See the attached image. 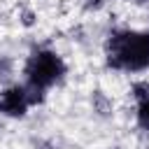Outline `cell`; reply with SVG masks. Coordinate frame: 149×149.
Listing matches in <instances>:
<instances>
[{
	"label": "cell",
	"instance_id": "cell-5",
	"mask_svg": "<svg viewBox=\"0 0 149 149\" xmlns=\"http://www.w3.org/2000/svg\"><path fill=\"white\" fill-rule=\"evenodd\" d=\"M133 98L137 100V105L149 100V79H140V81H133Z\"/></svg>",
	"mask_w": 149,
	"mask_h": 149
},
{
	"label": "cell",
	"instance_id": "cell-2",
	"mask_svg": "<svg viewBox=\"0 0 149 149\" xmlns=\"http://www.w3.org/2000/svg\"><path fill=\"white\" fill-rule=\"evenodd\" d=\"M68 72V65L63 61V56L54 49H35L23 65V84H30L35 88L49 91L56 84L63 81Z\"/></svg>",
	"mask_w": 149,
	"mask_h": 149
},
{
	"label": "cell",
	"instance_id": "cell-7",
	"mask_svg": "<svg viewBox=\"0 0 149 149\" xmlns=\"http://www.w3.org/2000/svg\"><path fill=\"white\" fill-rule=\"evenodd\" d=\"M21 23L30 28V26L35 23V14H33V12H23V19H21Z\"/></svg>",
	"mask_w": 149,
	"mask_h": 149
},
{
	"label": "cell",
	"instance_id": "cell-3",
	"mask_svg": "<svg viewBox=\"0 0 149 149\" xmlns=\"http://www.w3.org/2000/svg\"><path fill=\"white\" fill-rule=\"evenodd\" d=\"M30 109V102L26 98L23 84H14L0 91V116L7 119H23Z\"/></svg>",
	"mask_w": 149,
	"mask_h": 149
},
{
	"label": "cell",
	"instance_id": "cell-8",
	"mask_svg": "<svg viewBox=\"0 0 149 149\" xmlns=\"http://www.w3.org/2000/svg\"><path fill=\"white\" fill-rule=\"evenodd\" d=\"M128 2H149V0H128Z\"/></svg>",
	"mask_w": 149,
	"mask_h": 149
},
{
	"label": "cell",
	"instance_id": "cell-6",
	"mask_svg": "<svg viewBox=\"0 0 149 149\" xmlns=\"http://www.w3.org/2000/svg\"><path fill=\"white\" fill-rule=\"evenodd\" d=\"M135 121H137V126H140L144 133H149V100L137 105V112H135Z\"/></svg>",
	"mask_w": 149,
	"mask_h": 149
},
{
	"label": "cell",
	"instance_id": "cell-1",
	"mask_svg": "<svg viewBox=\"0 0 149 149\" xmlns=\"http://www.w3.org/2000/svg\"><path fill=\"white\" fill-rule=\"evenodd\" d=\"M105 65L116 72L140 74L149 70V30L121 28L105 40Z\"/></svg>",
	"mask_w": 149,
	"mask_h": 149
},
{
	"label": "cell",
	"instance_id": "cell-4",
	"mask_svg": "<svg viewBox=\"0 0 149 149\" xmlns=\"http://www.w3.org/2000/svg\"><path fill=\"white\" fill-rule=\"evenodd\" d=\"M91 107H93V112H95L98 116H112V112H114L112 100H109L102 91H93V95H91Z\"/></svg>",
	"mask_w": 149,
	"mask_h": 149
}]
</instances>
